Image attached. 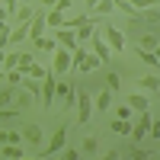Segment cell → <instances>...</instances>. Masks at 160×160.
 Masks as SVG:
<instances>
[{
  "label": "cell",
  "instance_id": "28",
  "mask_svg": "<svg viewBox=\"0 0 160 160\" xmlns=\"http://www.w3.org/2000/svg\"><path fill=\"white\" fill-rule=\"evenodd\" d=\"M99 151V138H83V144H80V154H96Z\"/></svg>",
  "mask_w": 160,
  "mask_h": 160
},
{
  "label": "cell",
  "instance_id": "10",
  "mask_svg": "<svg viewBox=\"0 0 160 160\" xmlns=\"http://www.w3.org/2000/svg\"><path fill=\"white\" fill-rule=\"evenodd\" d=\"M45 29H48L45 16H42V13H35V16L29 19V42H35V38H42V35H45Z\"/></svg>",
  "mask_w": 160,
  "mask_h": 160
},
{
  "label": "cell",
  "instance_id": "21",
  "mask_svg": "<svg viewBox=\"0 0 160 160\" xmlns=\"http://www.w3.org/2000/svg\"><path fill=\"white\" fill-rule=\"evenodd\" d=\"M32 48H42V51H55L58 48V38L55 35H42V38H35V42H29Z\"/></svg>",
  "mask_w": 160,
  "mask_h": 160
},
{
  "label": "cell",
  "instance_id": "12",
  "mask_svg": "<svg viewBox=\"0 0 160 160\" xmlns=\"http://www.w3.org/2000/svg\"><path fill=\"white\" fill-rule=\"evenodd\" d=\"M109 106H112V90H109V87H102V90L96 93V96H93V109L106 112V109H109Z\"/></svg>",
  "mask_w": 160,
  "mask_h": 160
},
{
  "label": "cell",
  "instance_id": "2",
  "mask_svg": "<svg viewBox=\"0 0 160 160\" xmlns=\"http://www.w3.org/2000/svg\"><path fill=\"white\" fill-rule=\"evenodd\" d=\"M102 38L109 42L112 51H125V42H128V38H125V32L118 29L115 22H102Z\"/></svg>",
  "mask_w": 160,
  "mask_h": 160
},
{
  "label": "cell",
  "instance_id": "5",
  "mask_svg": "<svg viewBox=\"0 0 160 160\" xmlns=\"http://www.w3.org/2000/svg\"><path fill=\"white\" fill-rule=\"evenodd\" d=\"M55 87H58V80H55V74H45L42 77V106H45V109L51 112V99H55Z\"/></svg>",
  "mask_w": 160,
  "mask_h": 160
},
{
  "label": "cell",
  "instance_id": "15",
  "mask_svg": "<svg viewBox=\"0 0 160 160\" xmlns=\"http://www.w3.org/2000/svg\"><path fill=\"white\" fill-rule=\"evenodd\" d=\"M135 42H138V45H141V48H148V51H154V48H157V45H160V38H157V32H154V29H151V32H141V35H138V38H135Z\"/></svg>",
  "mask_w": 160,
  "mask_h": 160
},
{
  "label": "cell",
  "instance_id": "4",
  "mask_svg": "<svg viewBox=\"0 0 160 160\" xmlns=\"http://www.w3.org/2000/svg\"><path fill=\"white\" fill-rule=\"evenodd\" d=\"M77 122L80 125H87L90 122V115H93V96H90V93L87 90H77Z\"/></svg>",
  "mask_w": 160,
  "mask_h": 160
},
{
  "label": "cell",
  "instance_id": "29",
  "mask_svg": "<svg viewBox=\"0 0 160 160\" xmlns=\"http://www.w3.org/2000/svg\"><path fill=\"white\" fill-rule=\"evenodd\" d=\"M13 68H19V51H7L3 55V71H13Z\"/></svg>",
  "mask_w": 160,
  "mask_h": 160
},
{
  "label": "cell",
  "instance_id": "30",
  "mask_svg": "<svg viewBox=\"0 0 160 160\" xmlns=\"http://www.w3.org/2000/svg\"><path fill=\"white\" fill-rule=\"evenodd\" d=\"M106 87L115 93L118 87H122V74H118V71H109V74H106Z\"/></svg>",
  "mask_w": 160,
  "mask_h": 160
},
{
  "label": "cell",
  "instance_id": "26",
  "mask_svg": "<svg viewBox=\"0 0 160 160\" xmlns=\"http://www.w3.org/2000/svg\"><path fill=\"white\" fill-rule=\"evenodd\" d=\"M22 83H26V90L32 93V99H42V80H35V77H26Z\"/></svg>",
  "mask_w": 160,
  "mask_h": 160
},
{
  "label": "cell",
  "instance_id": "31",
  "mask_svg": "<svg viewBox=\"0 0 160 160\" xmlns=\"http://www.w3.org/2000/svg\"><path fill=\"white\" fill-rule=\"evenodd\" d=\"M22 80H26V74H22L19 68H13V71H7V83H10V87H19Z\"/></svg>",
  "mask_w": 160,
  "mask_h": 160
},
{
  "label": "cell",
  "instance_id": "27",
  "mask_svg": "<svg viewBox=\"0 0 160 160\" xmlns=\"http://www.w3.org/2000/svg\"><path fill=\"white\" fill-rule=\"evenodd\" d=\"M13 99H16V87H3L0 90V109H3V106H13Z\"/></svg>",
  "mask_w": 160,
  "mask_h": 160
},
{
  "label": "cell",
  "instance_id": "36",
  "mask_svg": "<svg viewBox=\"0 0 160 160\" xmlns=\"http://www.w3.org/2000/svg\"><path fill=\"white\" fill-rule=\"evenodd\" d=\"M45 74H48V71L42 68V64H32V68H29V71H26V77H35V80H42Z\"/></svg>",
  "mask_w": 160,
  "mask_h": 160
},
{
  "label": "cell",
  "instance_id": "11",
  "mask_svg": "<svg viewBox=\"0 0 160 160\" xmlns=\"http://www.w3.org/2000/svg\"><path fill=\"white\" fill-rule=\"evenodd\" d=\"M55 96H61L64 106H74V99H77L74 96V83H71V80H61V83L55 87Z\"/></svg>",
  "mask_w": 160,
  "mask_h": 160
},
{
  "label": "cell",
  "instance_id": "40",
  "mask_svg": "<svg viewBox=\"0 0 160 160\" xmlns=\"http://www.w3.org/2000/svg\"><path fill=\"white\" fill-rule=\"evenodd\" d=\"M55 7H58V10H64V13H68V10L74 7V0H55Z\"/></svg>",
  "mask_w": 160,
  "mask_h": 160
},
{
  "label": "cell",
  "instance_id": "20",
  "mask_svg": "<svg viewBox=\"0 0 160 160\" xmlns=\"http://www.w3.org/2000/svg\"><path fill=\"white\" fill-rule=\"evenodd\" d=\"M128 106H131L135 112H144V109H151V99L141 96V93H131V96H128Z\"/></svg>",
  "mask_w": 160,
  "mask_h": 160
},
{
  "label": "cell",
  "instance_id": "16",
  "mask_svg": "<svg viewBox=\"0 0 160 160\" xmlns=\"http://www.w3.org/2000/svg\"><path fill=\"white\" fill-rule=\"evenodd\" d=\"M138 87H141V90H151V93H160V74H157V77H154V74L138 77Z\"/></svg>",
  "mask_w": 160,
  "mask_h": 160
},
{
  "label": "cell",
  "instance_id": "24",
  "mask_svg": "<svg viewBox=\"0 0 160 160\" xmlns=\"http://www.w3.org/2000/svg\"><path fill=\"white\" fill-rule=\"evenodd\" d=\"M13 106H16L19 112H26V109L32 106V93H29V90H26V93H19V90H16V99H13Z\"/></svg>",
  "mask_w": 160,
  "mask_h": 160
},
{
  "label": "cell",
  "instance_id": "19",
  "mask_svg": "<svg viewBox=\"0 0 160 160\" xmlns=\"http://www.w3.org/2000/svg\"><path fill=\"white\" fill-rule=\"evenodd\" d=\"M112 135H118V138H128L131 135V122H128V118H112Z\"/></svg>",
  "mask_w": 160,
  "mask_h": 160
},
{
  "label": "cell",
  "instance_id": "8",
  "mask_svg": "<svg viewBox=\"0 0 160 160\" xmlns=\"http://www.w3.org/2000/svg\"><path fill=\"white\" fill-rule=\"evenodd\" d=\"M64 141H68V128H58L55 135H51V144L38 154V157H51V154H61V148H64Z\"/></svg>",
  "mask_w": 160,
  "mask_h": 160
},
{
  "label": "cell",
  "instance_id": "1",
  "mask_svg": "<svg viewBox=\"0 0 160 160\" xmlns=\"http://www.w3.org/2000/svg\"><path fill=\"white\" fill-rule=\"evenodd\" d=\"M74 71V58H71V51L68 48H55V51H51V74H55V77H68Z\"/></svg>",
  "mask_w": 160,
  "mask_h": 160
},
{
  "label": "cell",
  "instance_id": "42",
  "mask_svg": "<svg viewBox=\"0 0 160 160\" xmlns=\"http://www.w3.org/2000/svg\"><path fill=\"white\" fill-rule=\"evenodd\" d=\"M38 3H45V7H55V0H38Z\"/></svg>",
  "mask_w": 160,
  "mask_h": 160
},
{
  "label": "cell",
  "instance_id": "43",
  "mask_svg": "<svg viewBox=\"0 0 160 160\" xmlns=\"http://www.w3.org/2000/svg\"><path fill=\"white\" fill-rule=\"evenodd\" d=\"M3 55H7V51H3V48H0V64H3Z\"/></svg>",
  "mask_w": 160,
  "mask_h": 160
},
{
  "label": "cell",
  "instance_id": "9",
  "mask_svg": "<svg viewBox=\"0 0 160 160\" xmlns=\"http://www.w3.org/2000/svg\"><path fill=\"white\" fill-rule=\"evenodd\" d=\"M22 141L32 144V148H38V144H42V125H35V122L22 125Z\"/></svg>",
  "mask_w": 160,
  "mask_h": 160
},
{
  "label": "cell",
  "instance_id": "3",
  "mask_svg": "<svg viewBox=\"0 0 160 160\" xmlns=\"http://www.w3.org/2000/svg\"><path fill=\"white\" fill-rule=\"evenodd\" d=\"M138 118L131 122V141H141V138H148V128H151V122H154V115H151V109H144V112H135Z\"/></svg>",
  "mask_w": 160,
  "mask_h": 160
},
{
  "label": "cell",
  "instance_id": "6",
  "mask_svg": "<svg viewBox=\"0 0 160 160\" xmlns=\"http://www.w3.org/2000/svg\"><path fill=\"white\" fill-rule=\"evenodd\" d=\"M51 35L58 38V45H61V48H68V51H74V48H77V32H74V29H68V26H58Z\"/></svg>",
  "mask_w": 160,
  "mask_h": 160
},
{
  "label": "cell",
  "instance_id": "22",
  "mask_svg": "<svg viewBox=\"0 0 160 160\" xmlns=\"http://www.w3.org/2000/svg\"><path fill=\"white\" fill-rule=\"evenodd\" d=\"M45 22H48V29H58V26H64V10L51 7V13L45 16Z\"/></svg>",
  "mask_w": 160,
  "mask_h": 160
},
{
  "label": "cell",
  "instance_id": "14",
  "mask_svg": "<svg viewBox=\"0 0 160 160\" xmlns=\"http://www.w3.org/2000/svg\"><path fill=\"white\" fill-rule=\"evenodd\" d=\"M19 42H29V22L13 26V32H10V45H19Z\"/></svg>",
  "mask_w": 160,
  "mask_h": 160
},
{
  "label": "cell",
  "instance_id": "38",
  "mask_svg": "<svg viewBox=\"0 0 160 160\" xmlns=\"http://www.w3.org/2000/svg\"><path fill=\"white\" fill-rule=\"evenodd\" d=\"M61 151H64L61 157H68V160H77V157H80V151H77V148H61Z\"/></svg>",
  "mask_w": 160,
  "mask_h": 160
},
{
  "label": "cell",
  "instance_id": "33",
  "mask_svg": "<svg viewBox=\"0 0 160 160\" xmlns=\"http://www.w3.org/2000/svg\"><path fill=\"white\" fill-rule=\"evenodd\" d=\"M32 64H35V58H32V51H19V71L26 74V71L32 68Z\"/></svg>",
  "mask_w": 160,
  "mask_h": 160
},
{
  "label": "cell",
  "instance_id": "17",
  "mask_svg": "<svg viewBox=\"0 0 160 160\" xmlns=\"http://www.w3.org/2000/svg\"><path fill=\"white\" fill-rule=\"evenodd\" d=\"M125 157H135V160H144V157H151L154 151H148V148H138V141H131L128 138V151H122Z\"/></svg>",
  "mask_w": 160,
  "mask_h": 160
},
{
  "label": "cell",
  "instance_id": "18",
  "mask_svg": "<svg viewBox=\"0 0 160 160\" xmlns=\"http://www.w3.org/2000/svg\"><path fill=\"white\" fill-rule=\"evenodd\" d=\"M74 32H77V45H80V42H87V38H93V32H96V26H93V19H87V22H80V26H77Z\"/></svg>",
  "mask_w": 160,
  "mask_h": 160
},
{
  "label": "cell",
  "instance_id": "23",
  "mask_svg": "<svg viewBox=\"0 0 160 160\" xmlns=\"http://www.w3.org/2000/svg\"><path fill=\"white\" fill-rule=\"evenodd\" d=\"M0 157H10V160H19V157H26V151L19 148V144H3V148H0Z\"/></svg>",
  "mask_w": 160,
  "mask_h": 160
},
{
  "label": "cell",
  "instance_id": "39",
  "mask_svg": "<svg viewBox=\"0 0 160 160\" xmlns=\"http://www.w3.org/2000/svg\"><path fill=\"white\" fill-rule=\"evenodd\" d=\"M102 157H106V160H115V157H125V154H122V151H118V148H109V151H106Z\"/></svg>",
  "mask_w": 160,
  "mask_h": 160
},
{
  "label": "cell",
  "instance_id": "37",
  "mask_svg": "<svg viewBox=\"0 0 160 160\" xmlns=\"http://www.w3.org/2000/svg\"><path fill=\"white\" fill-rule=\"evenodd\" d=\"M148 135H151L154 141H160V118H154V122H151V128H148Z\"/></svg>",
  "mask_w": 160,
  "mask_h": 160
},
{
  "label": "cell",
  "instance_id": "13",
  "mask_svg": "<svg viewBox=\"0 0 160 160\" xmlns=\"http://www.w3.org/2000/svg\"><path fill=\"white\" fill-rule=\"evenodd\" d=\"M99 64H102V58H99V55H87L83 61L77 64V71H80V74H93V71H99Z\"/></svg>",
  "mask_w": 160,
  "mask_h": 160
},
{
  "label": "cell",
  "instance_id": "34",
  "mask_svg": "<svg viewBox=\"0 0 160 160\" xmlns=\"http://www.w3.org/2000/svg\"><path fill=\"white\" fill-rule=\"evenodd\" d=\"M115 118H128V122H131V118H135V109H131V106H115Z\"/></svg>",
  "mask_w": 160,
  "mask_h": 160
},
{
  "label": "cell",
  "instance_id": "32",
  "mask_svg": "<svg viewBox=\"0 0 160 160\" xmlns=\"http://www.w3.org/2000/svg\"><path fill=\"white\" fill-rule=\"evenodd\" d=\"M22 112L16 109V106H3V109H0V122H10V118H19Z\"/></svg>",
  "mask_w": 160,
  "mask_h": 160
},
{
  "label": "cell",
  "instance_id": "35",
  "mask_svg": "<svg viewBox=\"0 0 160 160\" xmlns=\"http://www.w3.org/2000/svg\"><path fill=\"white\" fill-rule=\"evenodd\" d=\"M32 16H35V10H32V7H22V10L16 7V22H29Z\"/></svg>",
  "mask_w": 160,
  "mask_h": 160
},
{
  "label": "cell",
  "instance_id": "25",
  "mask_svg": "<svg viewBox=\"0 0 160 160\" xmlns=\"http://www.w3.org/2000/svg\"><path fill=\"white\" fill-rule=\"evenodd\" d=\"M22 141V128H16V131H0V144H19Z\"/></svg>",
  "mask_w": 160,
  "mask_h": 160
},
{
  "label": "cell",
  "instance_id": "44",
  "mask_svg": "<svg viewBox=\"0 0 160 160\" xmlns=\"http://www.w3.org/2000/svg\"><path fill=\"white\" fill-rule=\"evenodd\" d=\"M154 55H157V58H160V45H157V48H154Z\"/></svg>",
  "mask_w": 160,
  "mask_h": 160
},
{
  "label": "cell",
  "instance_id": "7",
  "mask_svg": "<svg viewBox=\"0 0 160 160\" xmlns=\"http://www.w3.org/2000/svg\"><path fill=\"white\" fill-rule=\"evenodd\" d=\"M93 55H99L102 58V64L112 58V48H109V42L102 38V32H99V26H96V32H93Z\"/></svg>",
  "mask_w": 160,
  "mask_h": 160
},
{
  "label": "cell",
  "instance_id": "41",
  "mask_svg": "<svg viewBox=\"0 0 160 160\" xmlns=\"http://www.w3.org/2000/svg\"><path fill=\"white\" fill-rule=\"evenodd\" d=\"M83 3H87V10H96V3H99V0H83Z\"/></svg>",
  "mask_w": 160,
  "mask_h": 160
}]
</instances>
